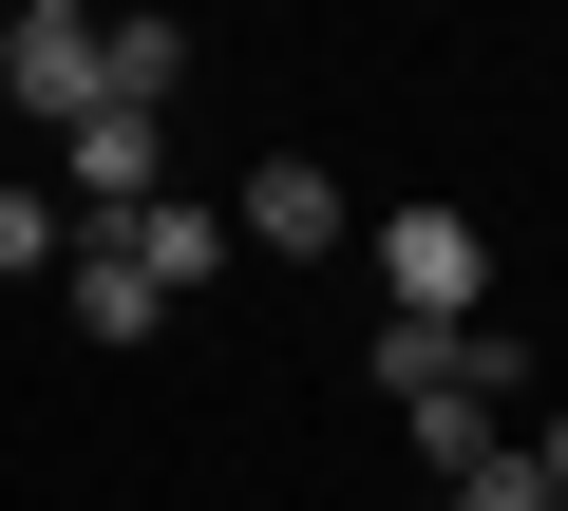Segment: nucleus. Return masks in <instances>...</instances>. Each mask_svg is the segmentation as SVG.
Listing matches in <instances>:
<instances>
[{"instance_id":"obj_7","label":"nucleus","mask_w":568,"mask_h":511,"mask_svg":"<svg viewBox=\"0 0 568 511\" xmlns=\"http://www.w3.org/2000/svg\"><path fill=\"white\" fill-rule=\"evenodd\" d=\"M39 266H77V208H58V190H20V171H0V285H39Z\"/></svg>"},{"instance_id":"obj_3","label":"nucleus","mask_w":568,"mask_h":511,"mask_svg":"<svg viewBox=\"0 0 568 511\" xmlns=\"http://www.w3.org/2000/svg\"><path fill=\"white\" fill-rule=\"evenodd\" d=\"M152 190H171V114H77L58 133V208L77 227H133Z\"/></svg>"},{"instance_id":"obj_9","label":"nucleus","mask_w":568,"mask_h":511,"mask_svg":"<svg viewBox=\"0 0 568 511\" xmlns=\"http://www.w3.org/2000/svg\"><path fill=\"white\" fill-rule=\"evenodd\" d=\"M455 511H568V492H549V454H530V436H493V454L455 473Z\"/></svg>"},{"instance_id":"obj_5","label":"nucleus","mask_w":568,"mask_h":511,"mask_svg":"<svg viewBox=\"0 0 568 511\" xmlns=\"http://www.w3.org/2000/svg\"><path fill=\"white\" fill-rule=\"evenodd\" d=\"M95 246H133V266H152V304H190V285H227V208H133V227H95Z\"/></svg>"},{"instance_id":"obj_10","label":"nucleus","mask_w":568,"mask_h":511,"mask_svg":"<svg viewBox=\"0 0 568 511\" xmlns=\"http://www.w3.org/2000/svg\"><path fill=\"white\" fill-rule=\"evenodd\" d=\"M530 454H549V492H568V417H549V436H530Z\"/></svg>"},{"instance_id":"obj_6","label":"nucleus","mask_w":568,"mask_h":511,"mask_svg":"<svg viewBox=\"0 0 568 511\" xmlns=\"http://www.w3.org/2000/svg\"><path fill=\"white\" fill-rule=\"evenodd\" d=\"M58 285H77V341H152V323H171L152 266H133V246H95V227H77V266H58Z\"/></svg>"},{"instance_id":"obj_1","label":"nucleus","mask_w":568,"mask_h":511,"mask_svg":"<svg viewBox=\"0 0 568 511\" xmlns=\"http://www.w3.org/2000/svg\"><path fill=\"white\" fill-rule=\"evenodd\" d=\"M0 114H39V133L114 114V20L95 0H20V20H0Z\"/></svg>"},{"instance_id":"obj_4","label":"nucleus","mask_w":568,"mask_h":511,"mask_svg":"<svg viewBox=\"0 0 568 511\" xmlns=\"http://www.w3.org/2000/svg\"><path fill=\"white\" fill-rule=\"evenodd\" d=\"M361 208L323 190V152H265L246 190H227V246H265V266H323V246H342Z\"/></svg>"},{"instance_id":"obj_8","label":"nucleus","mask_w":568,"mask_h":511,"mask_svg":"<svg viewBox=\"0 0 568 511\" xmlns=\"http://www.w3.org/2000/svg\"><path fill=\"white\" fill-rule=\"evenodd\" d=\"M171 76H190V39L171 20H114V114H171Z\"/></svg>"},{"instance_id":"obj_2","label":"nucleus","mask_w":568,"mask_h":511,"mask_svg":"<svg viewBox=\"0 0 568 511\" xmlns=\"http://www.w3.org/2000/svg\"><path fill=\"white\" fill-rule=\"evenodd\" d=\"M379 323H493V227L474 208H379Z\"/></svg>"}]
</instances>
